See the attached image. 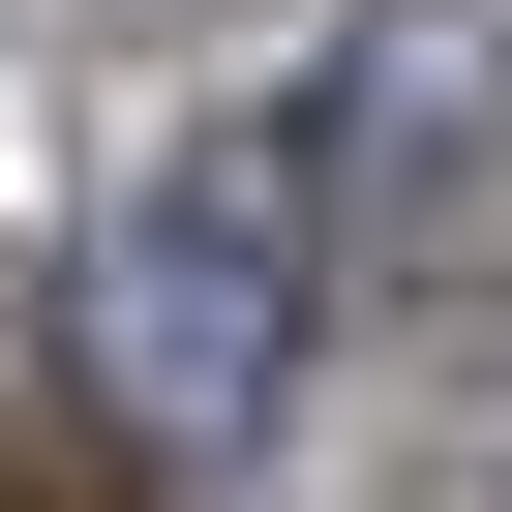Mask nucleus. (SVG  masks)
Returning <instances> with one entry per match:
<instances>
[{
	"instance_id": "nucleus-2",
	"label": "nucleus",
	"mask_w": 512,
	"mask_h": 512,
	"mask_svg": "<svg viewBox=\"0 0 512 512\" xmlns=\"http://www.w3.org/2000/svg\"><path fill=\"white\" fill-rule=\"evenodd\" d=\"M0 512H151V482H121V422H31V452H0Z\"/></svg>"
},
{
	"instance_id": "nucleus-1",
	"label": "nucleus",
	"mask_w": 512,
	"mask_h": 512,
	"mask_svg": "<svg viewBox=\"0 0 512 512\" xmlns=\"http://www.w3.org/2000/svg\"><path fill=\"white\" fill-rule=\"evenodd\" d=\"M272 211H302L272 151L121 211V272H91V302H121V392H181V422H241V392H272V332H302V241H272Z\"/></svg>"
}]
</instances>
